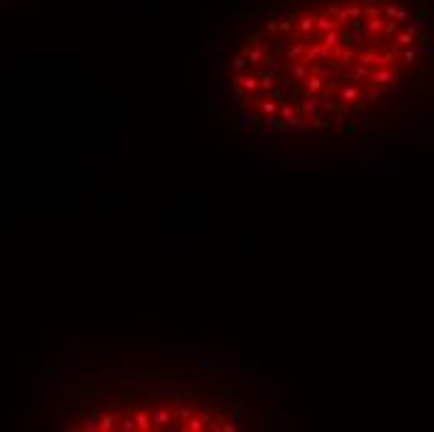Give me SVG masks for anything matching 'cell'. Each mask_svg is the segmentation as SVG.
<instances>
[{"label": "cell", "instance_id": "obj_1", "mask_svg": "<svg viewBox=\"0 0 434 432\" xmlns=\"http://www.w3.org/2000/svg\"><path fill=\"white\" fill-rule=\"evenodd\" d=\"M407 0H270L237 40V103L267 113L275 128L352 123L367 103L429 53Z\"/></svg>", "mask_w": 434, "mask_h": 432}]
</instances>
